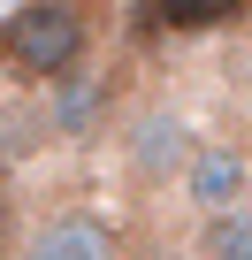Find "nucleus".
<instances>
[{
	"instance_id": "1",
	"label": "nucleus",
	"mask_w": 252,
	"mask_h": 260,
	"mask_svg": "<svg viewBox=\"0 0 252 260\" xmlns=\"http://www.w3.org/2000/svg\"><path fill=\"white\" fill-rule=\"evenodd\" d=\"M84 46H92V23L69 8V0H31V8H16L8 23H0V61H8L16 77H39V84L69 77L84 61Z\"/></svg>"
},
{
	"instance_id": "2",
	"label": "nucleus",
	"mask_w": 252,
	"mask_h": 260,
	"mask_svg": "<svg viewBox=\"0 0 252 260\" xmlns=\"http://www.w3.org/2000/svg\"><path fill=\"white\" fill-rule=\"evenodd\" d=\"M8 260H122V230L92 207H54V214L23 222Z\"/></svg>"
},
{
	"instance_id": "3",
	"label": "nucleus",
	"mask_w": 252,
	"mask_h": 260,
	"mask_svg": "<svg viewBox=\"0 0 252 260\" xmlns=\"http://www.w3.org/2000/svg\"><path fill=\"white\" fill-rule=\"evenodd\" d=\"M191 153H199V138L176 122V115H138L130 122V138H122V161H130V176L138 184H176L184 169H191Z\"/></svg>"
},
{
	"instance_id": "4",
	"label": "nucleus",
	"mask_w": 252,
	"mask_h": 260,
	"mask_svg": "<svg viewBox=\"0 0 252 260\" xmlns=\"http://www.w3.org/2000/svg\"><path fill=\"white\" fill-rule=\"evenodd\" d=\"M176 191H184V207H191V214H214V207L244 199V191H252V161H244V146L206 138V146L191 153V169L176 176Z\"/></svg>"
},
{
	"instance_id": "5",
	"label": "nucleus",
	"mask_w": 252,
	"mask_h": 260,
	"mask_svg": "<svg viewBox=\"0 0 252 260\" xmlns=\"http://www.w3.org/2000/svg\"><path fill=\"white\" fill-rule=\"evenodd\" d=\"M199 260H252V191L199 214Z\"/></svg>"
},
{
	"instance_id": "6",
	"label": "nucleus",
	"mask_w": 252,
	"mask_h": 260,
	"mask_svg": "<svg viewBox=\"0 0 252 260\" xmlns=\"http://www.w3.org/2000/svg\"><path fill=\"white\" fill-rule=\"evenodd\" d=\"M252 0H153V23H168V31H214V23H229V16H244Z\"/></svg>"
}]
</instances>
